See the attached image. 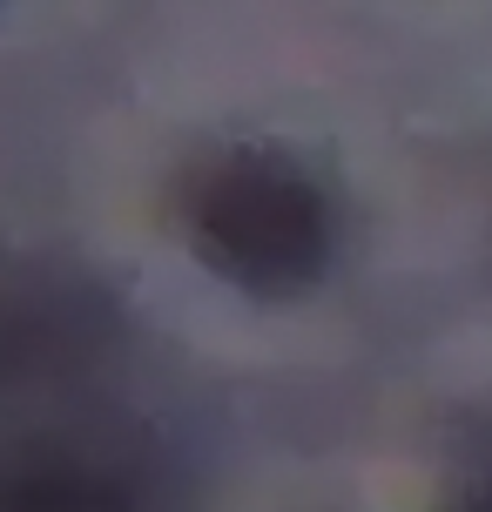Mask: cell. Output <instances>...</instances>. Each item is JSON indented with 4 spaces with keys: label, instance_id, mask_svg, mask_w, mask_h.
<instances>
[{
    "label": "cell",
    "instance_id": "obj_1",
    "mask_svg": "<svg viewBox=\"0 0 492 512\" xmlns=\"http://www.w3.org/2000/svg\"><path fill=\"white\" fill-rule=\"evenodd\" d=\"M182 236L250 297H297L331 270L337 203L290 149L243 142L182 182Z\"/></svg>",
    "mask_w": 492,
    "mask_h": 512
},
{
    "label": "cell",
    "instance_id": "obj_2",
    "mask_svg": "<svg viewBox=\"0 0 492 512\" xmlns=\"http://www.w3.org/2000/svg\"><path fill=\"white\" fill-rule=\"evenodd\" d=\"M0 512H135V499L108 472L61 459V465H21L0 472Z\"/></svg>",
    "mask_w": 492,
    "mask_h": 512
},
{
    "label": "cell",
    "instance_id": "obj_3",
    "mask_svg": "<svg viewBox=\"0 0 492 512\" xmlns=\"http://www.w3.org/2000/svg\"><path fill=\"white\" fill-rule=\"evenodd\" d=\"M445 512H492V459H479V465L466 472V479L452 486Z\"/></svg>",
    "mask_w": 492,
    "mask_h": 512
}]
</instances>
